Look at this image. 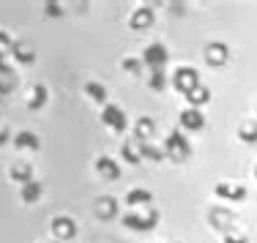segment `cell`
Wrapping results in <instances>:
<instances>
[{"label":"cell","instance_id":"obj_9","mask_svg":"<svg viewBox=\"0 0 257 243\" xmlns=\"http://www.w3.org/2000/svg\"><path fill=\"white\" fill-rule=\"evenodd\" d=\"M213 191H216L219 197H227V199H243L246 197V189H243V186H232V183H216Z\"/></svg>","mask_w":257,"mask_h":243},{"label":"cell","instance_id":"obj_3","mask_svg":"<svg viewBox=\"0 0 257 243\" xmlns=\"http://www.w3.org/2000/svg\"><path fill=\"white\" fill-rule=\"evenodd\" d=\"M101 120L109 126V129H115V131H123V129H126V115H123V109L115 107V104H107V107H104Z\"/></svg>","mask_w":257,"mask_h":243},{"label":"cell","instance_id":"obj_4","mask_svg":"<svg viewBox=\"0 0 257 243\" xmlns=\"http://www.w3.org/2000/svg\"><path fill=\"white\" fill-rule=\"evenodd\" d=\"M143 60L156 71V69H162V66L167 63V52H164V47H162V44H154V47H148V50L143 52Z\"/></svg>","mask_w":257,"mask_h":243},{"label":"cell","instance_id":"obj_12","mask_svg":"<svg viewBox=\"0 0 257 243\" xmlns=\"http://www.w3.org/2000/svg\"><path fill=\"white\" fill-rule=\"evenodd\" d=\"M151 134H154V120H151V118H140L137 120V131H134V139L143 145V142H148Z\"/></svg>","mask_w":257,"mask_h":243},{"label":"cell","instance_id":"obj_5","mask_svg":"<svg viewBox=\"0 0 257 243\" xmlns=\"http://www.w3.org/2000/svg\"><path fill=\"white\" fill-rule=\"evenodd\" d=\"M52 232L58 235V238H63V240L74 238V221H71L69 216H55L52 218Z\"/></svg>","mask_w":257,"mask_h":243},{"label":"cell","instance_id":"obj_23","mask_svg":"<svg viewBox=\"0 0 257 243\" xmlns=\"http://www.w3.org/2000/svg\"><path fill=\"white\" fill-rule=\"evenodd\" d=\"M85 93H90V99H96V101L107 99V90H104L99 82H88V85H85Z\"/></svg>","mask_w":257,"mask_h":243},{"label":"cell","instance_id":"obj_6","mask_svg":"<svg viewBox=\"0 0 257 243\" xmlns=\"http://www.w3.org/2000/svg\"><path fill=\"white\" fill-rule=\"evenodd\" d=\"M203 123H205V118H203V112H200V109L189 107L186 112H181V126H183V129L197 131V129H203Z\"/></svg>","mask_w":257,"mask_h":243},{"label":"cell","instance_id":"obj_14","mask_svg":"<svg viewBox=\"0 0 257 243\" xmlns=\"http://www.w3.org/2000/svg\"><path fill=\"white\" fill-rule=\"evenodd\" d=\"M96 167H99V172H101L107 180H118L120 169H118V164H115L112 159H99V164H96Z\"/></svg>","mask_w":257,"mask_h":243},{"label":"cell","instance_id":"obj_21","mask_svg":"<svg viewBox=\"0 0 257 243\" xmlns=\"http://www.w3.org/2000/svg\"><path fill=\"white\" fill-rule=\"evenodd\" d=\"M11 55H14L20 63H30V60H33V52H30L25 44H11Z\"/></svg>","mask_w":257,"mask_h":243},{"label":"cell","instance_id":"obj_25","mask_svg":"<svg viewBox=\"0 0 257 243\" xmlns=\"http://www.w3.org/2000/svg\"><path fill=\"white\" fill-rule=\"evenodd\" d=\"M44 101H47V88H41V85H39V88L33 90V99H30V109H39Z\"/></svg>","mask_w":257,"mask_h":243},{"label":"cell","instance_id":"obj_24","mask_svg":"<svg viewBox=\"0 0 257 243\" xmlns=\"http://www.w3.org/2000/svg\"><path fill=\"white\" fill-rule=\"evenodd\" d=\"M140 156H143V159H151V161H159L162 159V150L154 148V145H148V142H143L140 145Z\"/></svg>","mask_w":257,"mask_h":243},{"label":"cell","instance_id":"obj_17","mask_svg":"<svg viewBox=\"0 0 257 243\" xmlns=\"http://www.w3.org/2000/svg\"><path fill=\"white\" fill-rule=\"evenodd\" d=\"M126 202L128 205H143V202H154V194L145 191V189H132L126 194Z\"/></svg>","mask_w":257,"mask_h":243},{"label":"cell","instance_id":"obj_15","mask_svg":"<svg viewBox=\"0 0 257 243\" xmlns=\"http://www.w3.org/2000/svg\"><path fill=\"white\" fill-rule=\"evenodd\" d=\"M96 213H99L101 218H112L115 213H118V205H115V199H112V197L99 199V205H96Z\"/></svg>","mask_w":257,"mask_h":243},{"label":"cell","instance_id":"obj_27","mask_svg":"<svg viewBox=\"0 0 257 243\" xmlns=\"http://www.w3.org/2000/svg\"><path fill=\"white\" fill-rule=\"evenodd\" d=\"M224 243H246V238H243V235H235V232H227L224 235Z\"/></svg>","mask_w":257,"mask_h":243},{"label":"cell","instance_id":"obj_28","mask_svg":"<svg viewBox=\"0 0 257 243\" xmlns=\"http://www.w3.org/2000/svg\"><path fill=\"white\" fill-rule=\"evenodd\" d=\"M123 69H126V71H134V74H137V71H140V60H128V58H126V60H123Z\"/></svg>","mask_w":257,"mask_h":243},{"label":"cell","instance_id":"obj_7","mask_svg":"<svg viewBox=\"0 0 257 243\" xmlns=\"http://www.w3.org/2000/svg\"><path fill=\"white\" fill-rule=\"evenodd\" d=\"M156 221H159L156 210H151V216H145V218H140V216H126L123 218V224H126L128 229H154Z\"/></svg>","mask_w":257,"mask_h":243},{"label":"cell","instance_id":"obj_20","mask_svg":"<svg viewBox=\"0 0 257 243\" xmlns=\"http://www.w3.org/2000/svg\"><path fill=\"white\" fill-rule=\"evenodd\" d=\"M11 178H14V180H20L22 186L30 183V180H33V178H30V164H17V167L11 169Z\"/></svg>","mask_w":257,"mask_h":243},{"label":"cell","instance_id":"obj_19","mask_svg":"<svg viewBox=\"0 0 257 243\" xmlns=\"http://www.w3.org/2000/svg\"><path fill=\"white\" fill-rule=\"evenodd\" d=\"M14 142H17V148H30V150H39V145H41L39 139H36V134H30V131H22Z\"/></svg>","mask_w":257,"mask_h":243},{"label":"cell","instance_id":"obj_30","mask_svg":"<svg viewBox=\"0 0 257 243\" xmlns=\"http://www.w3.org/2000/svg\"><path fill=\"white\" fill-rule=\"evenodd\" d=\"M0 47H9V50H11V41H9V36H6V33H0Z\"/></svg>","mask_w":257,"mask_h":243},{"label":"cell","instance_id":"obj_16","mask_svg":"<svg viewBox=\"0 0 257 243\" xmlns=\"http://www.w3.org/2000/svg\"><path fill=\"white\" fill-rule=\"evenodd\" d=\"M186 99H189V104H192L194 109H197V104H205V101L211 99V93H208V88H203V85H197L194 90H189V93H186Z\"/></svg>","mask_w":257,"mask_h":243},{"label":"cell","instance_id":"obj_29","mask_svg":"<svg viewBox=\"0 0 257 243\" xmlns=\"http://www.w3.org/2000/svg\"><path fill=\"white\" fill-rule=\"evenodd\" d=\"M0 74H11L9 63H6V52L3 50H0Z\"/></svg>","mask_w":257,"mask_h":243},{"label":"cell","instance_id":"obj_26","mask_svg":"<svg viewBox=\"0 0 257 243\" xmlns=\"http://www.w3.org/2000/svg\"><path fill=\"white\" fill-rule=\"evenodd\" d=\"M151 85H154V90H162V85H164V74H162V69H156V71H154V82H151Z\"/></svg>","mask_w":257,"mask_h":243},{"label":"cell","instance_id":"obj_1","mask_svg":"<svg viewBox=\"0 0 257 243\" xmlns=\"http://www.w3.org/2000/svg\"><path fill=\"white\" fill-rule=\"evenodd\" d=\"M164 148H167V153L173 156V159H186L189 153H192V148H189V142H186V137L178 134V131H173L167 139H164Z\"/></svg>","mask_w":257,"mask_h":243},{"label":"cell","instance_id":"obj_31","mask_svg":"<svg viewBox=\"0 0 257 243\" xmlns=\"http://www.w3.org/2000/svg\"><path fill=\"white\" fill-rule=\"evenodd\" d=\"M6 142V131H0V145H3Z\"/></svg>","mask_w":257,"mask_h":243},{"label":"cell","instance_id":"obj_10","mask_svg":"<svg viewBox=\"0 0 257 243\" xmlns=\"http://www.w3.org/2000/svg\"><path fill=\"white\" fill-rule=\"evenodd\" d=\"M205 60L211 66H222L224 60H227V47H224V44H211L205 50Z\"/></svg>","mask_w":257,"mask_h":243},{"label":"cell","instance_id":"obj_2","mask_svg":"<svg viewBox=\"0 0 257 243\" xmlns=\"http://www.w3.org/2000/svg\"><path fill=\"white\" fill-rule=\"evenodd\" d=\"M173 85L181 90V93H189V90H194L200 85V77H197V71H194V69H178V71H175Z\"/></svg>","mask_w":257,"mask_h":243},{"label":"cell","instance_id":"obj_8","mask_svg":"<svg viewBox=\"0 0 257 243\" xmlns=\"http://www.w3.org/2000/svg\"><path fill=\"white\" fill-rule=\"evenodd\" d=\"M232 221H235V218H232L230 210H224V208H213L211 210V224L216 229H227V232H230V224Z\"/></svg>","mask_w":257,"mask_h":243},{"label":"cell","instance_id":"obj_13","mask_svg":"<svg viewBox=\"0 0 257 243\" xmlns=\"http://www.w3.org/2000/svg\"><path fill=\"white\" fill-rule=\"evenodd\" d=\"M41 191H44L41 180H30V183L22 186V199H25V202H36V199L41 197Z\"/></svg>","mask_w":257,"mask_h":243},{"label":"cell","instance_id":"obj_22","mask_svg":"<svg viewBox=\"0 0 257 243\" xmlns=\"http://www.w3.org/2000/svg\"><path fill=\"white\" fill-rule=\"evenodd\" d=\"M238 137H241L243 142H257V123H243L241 131H238Z\"/></svg>","mask_w":257,"mask_h":243},{"label":"cell","instance_id":"obj_11","mask_svg":"<svg viewBox=\"0 0 257 243\" xmlns=\"http://www.w3.org/2000/svg\"><path fill=\"white\" fill-rule=\"evenodd\" d=\"M151 22H154V11H151V9H145V6H143V9H137V11L132 14V28H134V30L148 28Z\"/></svg>","mask_w":257,"mask_h":243},{"label":"cell","instance_id":"obj_18","mask_svg":"<svg viewBox=\"0 0 257 243\" xmlns=\"http://www.w3.org/2000/svg\"><path fill=\"white\" fill-rule=\"evenodd\" d=\"M123 159L128 164H137L140 159H143V156H140V142H137V139H132V142L123 145Z\"/></svg>","mask_w":257,"mask_h":243}]
</instances>
